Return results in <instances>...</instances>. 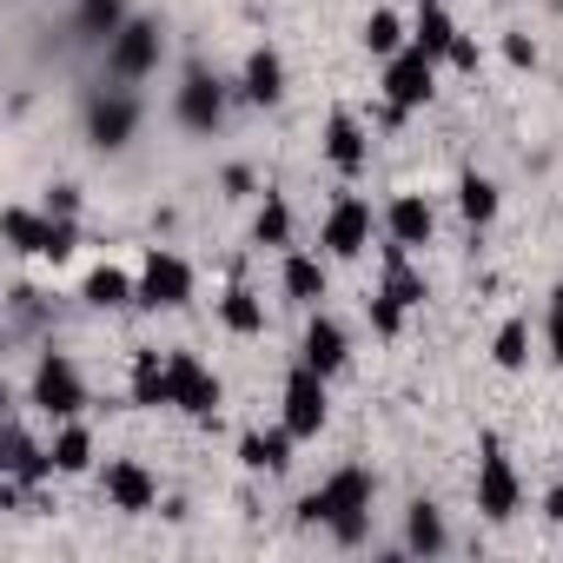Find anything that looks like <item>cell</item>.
Listing matches in <instances>:
<instances>
[{
    "instance_id": "cell-1",
    "label": "cell",
    "mask_w": 563,
    "mask_h": 563,
    "mask_svg": "<svg viewBox=\"0 0 563 563\" xmlns=\"http://www.w3.org/2000/svg\"><path fill=\"white\" fill-rule=\"evenodd\" d=\"M372 490H378V477L365 471V464H345V471H332L306 504H299V523H325L339 543H365V523H372Z\"/></svg>"
},
{
    "instance_id": "cell-2",
    "label": "cell",
    "mask_w": 563,
    "mask_h": 563,
    "mask_svg": "<svg viewBox=\"0 0 563 563\" xmlns=\"http://www.w3.org/2000/svg\"><path fill=\"white\" fill-rule=\"evenodd\" d=\"M159 60H166V34H159V21H146V14H133V21L107 41V74H113L120 87L159 74Z\"/></svg>"
},
{
    "instance_id": "cell-3",
    "label": "cell",
    "mask_w": 563,
    "mask_h": 563,
    "mask_svg": "<svg viewBox=\"0 0 563 563\" xmlns=\"http://www.w3.org/2000/svg\"><path fill=\"white\" fill-rule=\"evenodd\" d=\"M8 239H14V252L54 258V265H60V258L80 245V225L60 219V212H27V206H14V212H8Z\"/></svg>"
},
{
    "instance_id": "cell-4",
    "label": "cell",
    "mask_w": 563,
    "mask_h": 563,
    "mask_svg": "<svg viewBox=\"0 0 563 563\" xmlns=\"http://www.w3.org/2000/svg\"><path fill=\"white\" fill-rule=\"evenodd\" d=\"M34 411H47V418H80L87 411V378H80V365L67 352H41V365H34Z\"/></svg>"
},
{
    "instance_id": "cell-5",
    "label": "cell",
    "mask_w": 563,
    "mask_h": 563,
    "mask_svg": "<svg viewBox=\"0 0 563 563\" xmlns=\"http://www.w3.org/2000/svg\"><path fill=\"white\" fill-rule=\"evenodd\" d=\"M477 510H484L490 523H510V517L523 510V484H517V471H510V457H504L497 438L477 444Z\"/></svg>"
},
{
    "instance_id": "cell-6",
    "label": "cell",
    "mask_w": 563,
    "mask_h": 563,
    "mask_svg": "<svg viewBox=\"0 0 563 563\" xmlns=\"http://www.w3.org/2000/svg\"><path fill=\"white\" fill-rule=\"evenodd\" d=\"M140 306L146 312H179V306H192V265L179 258V252H146V265H140Z\"/></svg>"
},
{
    "instance_id": "cell-7",
    "label": "cell",
    "mask_w": 563,
    "mask_h": 563,
    "mask_svg": "<svg viewBox=\"0 0 563 563\" xmlns=\"http://www.w3.org/2000/svg\"><path fill=\"white\" fill-rule=\"evenodd\" d=\"M166 378H173V411H186V418H199V424H212L219 418V378L192 358V352H173L166 358Z\"/></svg>"
},
{
    "instance_id": "cell-8",
    "label": "cell",
    "mask_w": 563,
    "mask_h": 563,
    "mask_svg": "<svg viewBox=\"0 0 563 563\" xmlns=\"http://www.w3.org/2000/svg\"><path fill=\"white\" fill-rule=\"evenodd\" d=\"M431 87H438V60H431L424 47H405V54L385 60V107L411 113V107L431 100Z\"/></svg>"
},
{
    "instance_id": "cell-9",
    "label": "cell",
    "mask_w": 563,
    "mask_h": 563,
    "mask_svg": "<svg viewBox=\"0 0 563 563\" xmlns=\"http://www.w3.org/2000/svg\"><path fill=\"white\" fill-rule=\"evenodd\" d=\"M133 133H140V100H133V93L113 87V93H93V100H87V140H93L100 153H120Z\"/></svg>"
},
{
    "instance_id": "cell-10",
    "label": "cell",
    "mask_w": 563,
    "mask_h": 563,
    "mask_svg": "<svg viewBox=\"0 0 563 563\" xmlns=\"http://www.w3.org/2000/svg\"><path fill=\"white\" fill-rule=\"evenodd\" d=\"M173 113H179V126H186V133H219V120H225V87H219L206 67H186Z\"/></svg>"
},
{
    "instance_id": "cell-11",
    "label": "cell",
    "mask_w": 563,
    "mask_h": 563,
    "mask_svg": "<svg viewBox=\"0 0 563 563\" xmlns=\"http://www.w3.org/2000/svg\"><path fill=\"white\" fill-rule=\"evenodd\" d=\"M319 245H325L332 258H358V252L372 245V206H365L358 192L332 199V212H325V225H319Z\"/></svg>"
},
{
    "instance_id": "cell-12",
    "label": "cell",
    "mask_w": 563,
    "mask_h": 563,
    "mask_svg": "<svg viewBox=\"0 0 563 563\" xmlns=\"http://www.w3.org/2000/svg\"><path fill=\"white\" fill-rule=\"evenodd\" d=\"M286 431L292 438H319L325 431V372H312L306 358L286 378Z\"/></svg>"
},
{
    "instance_id": "cell-13",
    "label": "cell",
    "mask_w": 563,
    "mask_h": 563,
    "mask_svg": "<svg viewBox=\"0 0 563 563\" xmlns=\"http://www.w3.org/2000/svg\"><path fill=\"white\" fill-rule=\"evenodd\" d=\"M100 490H107V504H113V510H126V517H140V510H153V504H159L153 471H146V464H133V457H113V464H107V477H100Z\"/></svg>"
},
{
    "instance_id": "cell-14",
    "label": "cell",
    "mask_w": 563,
    "mask_h": 563,
    "mask_svg": "<svg viewBox=\"0 0 563 563\" xmlns=\"http://www.w3.org/2000/svg\"><path fill=\"white\" fill-rule=\"evenodd\" d=\"M299 358H306L312 372H325V378H339V372H345V358H352V339H345V325L319 312V319L306 325V345H299Z\"/></svg>"
},
{
    "instance_id": "cell-15",
    "label": "cell",
    "mask_w": 563,
    "mask_h": 563,
    "mask_svg": "<svg viewBox=\"0 0 563 563\" xmlns=\"http://www.w3.org/2000/svg\"><path fill=\"white\" fill-rule=\"evenodd\" d=\"M325 159H332L345 179H358V173H365V159H372V140H365V126H358L345 107H339V113H332V126H325Z\"/></svg>"
},
{
    "instance_id": "cell-16",
    "label": "cell",
    "mask_w": 563,
    "mask_h": 563,
    "mask_svg": "<svg viewBox=\"0 0 563 563\" xmlns=\"http://www.w3.org/2000/svg\"><path fill=\"white\" fill-rule=\"evenodd\" d=\"M239 93H245L252 107H278V100H286V60H278L272 47H252V54H245V80H239Z\"/></svg>"
},
{
    "instance_id": "cell-17",
    "label": "cell",
    "mask_w": 563,
    "mask_h": 563,
    "mask_svg": "<svg viewBox=\"0 0 563 563\" xmlns=\"http://www.w3.org/2000/svg\"><path fill=\"white\" fill-rule=\"evenodd\" d=\"M411 47H424L431 60H451V47H457V21H451L444 0H418V14H411Z\"/></svg>"
},
{
    "instance_id": "cell-18",
    "label": "cell",
    "mask_w": 563,
    "mask_h": 563,
    "mask_svg": "<svg viewBox=\"0 0 563 563\" xmlns=\"http://www.w3.org/2000/svg\"><path fill=\"white\" fill-rule=\"evenodd\" d=\"M0 477H14L21 490L27 484H41V477H54V451H41L21 424H8V457H0Z\"/></svg>"
},
{
    "instance_id": "cell-19",
    "label": "cell",
    "mask_w": 563,
    "mask_h": 563,
    "mask_svg": "<svg viewBox=\"0 0 563 563\" xmlns=\"http://www.w3.org/2000/svg\"><path fill=\"white\" fill-rule=\"evenodd\" d=\"M405 550H411V556H444V550H451V530H444V517H438L431 497H418V504L405 510Z\"/></svg>"
},
{
    "instance_id": "cell-20",
    "label": "cell",
    "mask_w": 563,
    "mask_h": 563,
    "mask_svg": "<svg viewBox=\"0 0 563 563\" xmlns=\"http://www.w3.org/2000/svg\"><path fill=\"white\" fill-rule=\"evenodd\" d=\"M292 444H299V438H292L286 424H278V431H245V438H239V464H245V471H286V464H292Z\"/></svg>"
},
{
    "instance_id": "cell-21",
    "label": "cell",
    "mask_w": 563,
    "mask_h": 563,
    "mask_svg": "<svg viewBox=\"0 0 563 563\" xmlns=\"http://www.w3.org/2000/svg\"><path fill=\"white\" fill-rule=\"evenodd\" d=\"M80 299L100 306V312H113V306H140V278H126L120 265H93V272H87V286H80Z\"/></svg>"
},
{
    "instance_id": "cell-22",
    "label": "cell",
    "mask_w": 563,
    "mask_h": 563,
    "mask_svg": "<svg viewBox=\"0 0 563 563\" xmlns=\"http://www.w3.org/2000/svg\"><path fill=\"white\" fill-rule=\"evenodd\" d=\"M431 225H438V219H431V206H424L418 192H398L391 212H385V232H391L398 245H431Z\"/></svg>"
},
{
    "instance_id": "cell-23",
    "label": "cell",
    "mask_w": 563,
    "mask_h": 563,
    "mask_svg": "<svg viewBox=\"0 0 563 563\" xmlns=\"http://www.w3.org/2000/svg\"><path fill=\"white\" fill-rule=\"evenodd\" d=\"M385 292L398 299V306H424V272L411 265V245H385Z\"/></svg>"
},
{
    "instance_id": "cell-24",
    "label": "cell",
    "mask_w": 563,
    "mask_h": 563,
    "mask_svg": "<svg viewBox=\"0 0 563 563\" xmlns=\"http://www.w3.org/2000/svg\"><path fill=\"white\" fill-rule=\"evenodd\" d=\"M126 21H133V14H126V0H74V27H80L87 41H100V47H107Z\"/></svg>"
},
{
    "instance_id": "cell-25",
    "label": "cell",
    "mask_w": 563,
    "mask_h": 563,
    "mask_svg": "<svg viewBox=\"0 0 563 563\" xmlns=\"http://www.w3.org/2000/svg\"><path fill=\"white\" fill-rule=\"evenodd\" d=\"M47 451H54V471H67V477H80V471L93 464V431H87L80 418H67V424L54 431V444H47Z\"/></svg>"
},
{
    "instance_id": "cell-26",
    "label": "cell",
    "mask_w": 563,
    "mask_h": 563,
    "mask_svg": "<svg viewBox=\"0 0 563 563\" xmlns=\"http://www.w3.org/2000/svg\"><path fill=\"white\" fill-rule=\"evenodd\" d=\"M133 405H173V378H166V358L159 352H140L133 358Z\"/></svg>"
},
{
    "instance_id": "cell-27",
    "label": "cell",
    "mask_w": 563,
    "mask_h": 563,
    "mask_svg": "<svg viewBox=\"0 0 563 563\" xmlns=\"http://www.w3.org/2000/svg\"><path fill=\"white\" fill-rule=\"evenodd\" d=\"M286 292H292L299 306H319V299H325V265H319L312 252H292V258H286Z\"/></svg>"
},
{
    "instance_id": "cell-28",
    "label": "cell",
    "mask_w": 563,
    "mask_h": 563,
    "mask_svg": "<svg viewBox=\"0 0 563 563\" xmlns=\"http://www.w3.org/2000/svg\"><path fill=\"white\" fill-rule=\"evenodd\" d=\"M219 319H225V332H239V339H258V332H265V306H258L245 286H232V292L219 299Z\"/></svg>"
},
{
    "instance_id": "cell-29",
    "label": "cell",
    "mask_w": 563,
    "mask_h": 563,
    "mask_svg": "<svg viewBox=\"0 0 563 563\" xmlns=\"http://www.w3.org/2000/svg\"><path fill=\"white\" fill-rule=\"evenodd\" d=\"M457 212H464L471 225H490V219H497V186H490L484 173H464V179H457Z\"/></svg>"
},
{
    "instance_id": "cell-30",
    "label": "cell",
    "mask_w": 563,
    "mask_h": 563,
    "mask_svg": "<svg viewBox=\"0 0 563 563\" xmlns=\"http://www.w3.org/2000/svg\"><path fill=\"white\" fill-rule=\"evenodd\" d=\"M252 239H258V245H292V206L278 199V192H265V206H258V219H252Z\"/></svg>"
},
{
    "instance_id": "cell-31",
    "label": "cell",
    "mask_w": 563,
    "mask_h": 563,
    "mask_svg": "<svg viewBox=\"0 0 563 563\" xmlns=\"http://www.w3.org/2000/svg\"><path fill=\"white\" fill-rule=\"evenodd\" d=\"M365 47H372L378 60H391V54H405V47H411V34H405V21H398L391 8H378V14L365 21Z\"/></svg>"
},
{
    "instance_id": "cell-32",
    "label": "cell",
    "mask_w": 563,
    "mask_h": 563,
    "mask_svg": "<svg viewBox=\"0 0 563 563\" xmlns=\"http://www.w3.org/2000/svg\"><path fill=\"white\" fill-rule=\"evenodd\" d=\"M490 358H497L504 372H523V358H530V332H523V319H510V325L497 332V345H490Z\"/></svg>"
},
{
    "instance_id": "cell-33",
    "label": "cell",
    "mask_w": 563,
    "mask_h": 563,
    "mask_svg": "<svg viewBox=\"0 0 563 563\" xmlns=\"http://www.w3.org/2000/svg\"><path fill=\"white\" fill-rule=\"evenodd\" d=\"M405 312H411V306H398L391 292H378V299H372V332H378V339H398V325H405Z\"/></svg>"
},
{
    "instance_id": "cell-34",
    "label": "cell",
    "mask_w": 563,
    "mask_h": 563,
    "mask_svg": "<svg viewBox=\"0 0 563 563\" xmlns=\"http://www.w3.org/2000/svg\"><path fill=\"white\" fill-rule=\"evenodd\" d=\"M543 339H550V358L563 365V286L550 292V319H543Z\"/></svg>"
},
{
    "instance_id": "cell-35",
    "label": "cell",
    "mask_w": 563,
    "mask_h": 563,
    "mask_svg": "<svg viewBox=\"0 0 563 563\" xmlns=\"http://www.w3.org/2000/svg\"><path fill=\"white\" fill-rule=\"evenodd\" d=\"M477 60H484V54H477V41H471V34H457V47H451V67H457V74H477Z\"/></svg>"
},
{
    "instance_id": "cell-36",
    "label": "cell",
    "mask_w": 563,
    "mask_h": 563,
    "mask_svg": "<svg viewBox=\"0 0 563 563\" xmlns=\"http://www.w3.org/2000/svg\"><path fill=\"white\" fill-rule=\"evenodd\" d=\"M47 212L74 219V212H80V186H54V192H47Z\"/></svg>"
},
{
    "instance_id": "cell-37",
    "label": "cell",
    "mask_w": 563,
    "mask_h": 563,
    "mask_svg": "<svg viewBox=\"0 0 563 563\" xmlns=\"http://www.w3.org/2000/svg\"><path fill=\"white\" fill-rule=\"evenodd\" d=\"M504 60H510V67H537V47H530L523 34H510V41H504Z\"/></svg>"
},
{
    "instance_id": "cell-38",
    "label": "cell",
    "mask_w": 563,
    "mask_h": 563,
    "mask_svg": "<svg viewBox=\"0 0 563 563\" xmlns=\"http://www.w3.org/2000/svg\"><path fill=\"white\" fill-rule=\"evenodd\" d=\"M543 517L563 523V471H556V484H550V497H543Z\"/></svg>"
},
{
    "instance_id": "cell-39",
    "label": "cell",
    "mask_w": 563,
    "mask_h": 563,
    "mask_svg": "<svg viewBox=\"0 0 563 563\" xmlns=\"http://www.w3.org/2000/svg\"><path fill=\"white\" fill-rule=\"evenodd\" d=\"M225 192H252V173L245 166H225Z\"/></svg>"
}]
</instances>
